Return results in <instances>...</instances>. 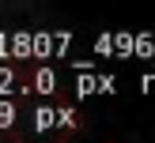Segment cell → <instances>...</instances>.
<instances>
[{"mask_svg": "<svg viewBox=\"0 0 155 143\" xmlns=\"http://www.w3.org/2000/svg\"><path fill=\"white\" fill-rule=\"evenodd\" d=\"M76 124H80L76 109H68V105H42V109L30 113V143H45V135L53 143L57 135L72 132Z\"/></svg>", "mask_w": 155, "mask_h": 143, "instance_id": "1", "label": "cell"}, {"mask_svg": "<svg viewBox=\"0 0 155 143\" xmlns=\"http://www.w3.org/2000/svg\"><path fill=\"white\" fill-rule=\"evenodd\" d=\"M72 45L68 34H0V57L19 53V57H38V53H64Z\"/></svg>", "mask_w": 155, "mask_h": 143, "instance_id": "2", "label": "cell"}, {"mask_svg": "<svg viewBox=\"0 0 155 143\" xmlns=\"http://www.w3.org/2000/svg\"><path fill=\"white\" fill-rule=\"evenodd\" d=\"M98 49H121V53H133V49H140V53H155V42L151 38H129V34H121V38H98Z\"/></svg>", "mask_w": 155, "mask_h": 143, "instance_id": "3", "label": "cell"}, {"mask_svg": "<svg viewBox=\"0 0 155 143\" xmlns=\"http://www.w3.org/2000/svg\"><path fill=\"white\" fill-rule=\"evenodd\" d=\"M117 87V79L114 75H87L83 72L80 79H76V90H83V94H95V90H114Z\"/></svg>", "mask_w": 155, "mask_h": 143, "instance_id": "4", "label": "cell"}, {"mask_svg": "<svg viewBox=\"0 0 155 143\" xmlns=\"http://www.w3.org/2000/svg\"><path fill=\"white\" fill-rule=\"evenodd\" d=\"M34 87L42 90V94H49V90L57 87V72H49V68H42V72L34 75Z\"/></svg>", "mask_w": 155, "mask_h": 143, "instance_id": "5", "label": "cell"}, {"mask_svg": "<svg viewBox=\"0 0 155 143\" xmlns=\"http://www.w3.org/2000/svg\"><path fill=\"white\" fill-rule=\"evenodd\" d=\"M15 117H19V105H15V102H0V128L12 124Z\"/></svg>", "mask_w": 155, "mask_h": 143, "instance_id": "6", "label": "cell"}]
</instances>
